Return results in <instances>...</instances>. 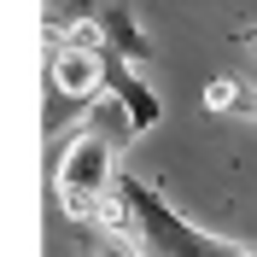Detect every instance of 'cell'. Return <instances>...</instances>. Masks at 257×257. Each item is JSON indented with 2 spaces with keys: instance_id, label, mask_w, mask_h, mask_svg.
I'll return each mask as SVG.
<instances>
[{
  "instance_id": "obj_1",
  "label": "cell",
  "mask_w": 257,
  "mask_h": 257,
  "mask_svg": "<svg viewBox=\"0 0 257 257\" xmlns=\"http://www.w3.org/2000/svg\"><path fill=\"white\" fill-rule=\"evenodd\" d=\"M123 141H135V123H128V111L111 94L99 99L94 117L64 141L59 170H53V193H59V210L76 228L111 210V199H117V146Z\"/></svg>"
},
{
  "instance_id": "obj_2",
  "label": "cell",
  "mask_w": 257,
  "mask_h": 257,
  "mask_svg": "<svg viewBox=\"0 0 257 257\" xmlns=\"http://www.w3.org/2000/svg\"><path fill=\"white\" fill-rule=\"evenodd\" d=\"M111 216L141 240L146 257H257L251 245H234L222 234H205L193 228L158 187H146L141 176H117V199H111Z\"/></svg>"
},
{
  "instance_id": "obj_3",
  "label": "cell",
  "mask_w": 257,
  "mask_h": 257,
  "mask_svg": "<svg viewBox=\"0 0 257 257\" xmlns=\"http://www.w3.org/2000/svg\"><path fill=\"white\" fill-rule=\"evenodd\" d=\"M99 64H105V94L117 99L128 111V123H135V135H146V128H158V117H164V105H158V94L141 82V64H128L123 53H111L105 41H99Z\"/></svg>"
},
{
  "instance_id": "obj_4",
  "label": "cell",
  "mask_w": 257,
  "mask_h": 257,
  "mask_svg": "<svg viewBox=\"0 0 257 257\" xmlns=\"http://www.w3.org/2000/svg\"><path fill=\"white\" fill-rule=\"evenodd\" d=\"M99 41H105L111 53H123L128 64H146V59H152V41L141 35V24H135V12H128L123 0L99 12Z\"/></svg>"
},
{
  "instance_id": "obj_5",
  "label": "cell",
  "mask_w": 257,
  "mask_h": 257,
  "mask_svg": "<svg viewBox=\"0 0 257 257\" xmlns=\"http://www.w3.org/2000/svg\"><path fill=\"white\" fill-rule=\"evenodd\" d=\"M82 251H88V257H146L141 240L117 222L111 210H105V216H94V222H82Z\"/></svg>"
},
{
  "instance_id": "obj_6",
  "label": "cell",
  "mask_w": 257,
  "mask_h": 257,
  "mask_svg": "<svg viewBox=\"0 0 257 257\" xmlns=\"http://www.w3.org/2000/svg\"><path fill=\"white\" fill-rule=\"evenodd\" d=\"M205 105L216 117H251L257 123V82H240V76H216L205 88Z\"/></svg>"
},
{
  "instance_id": "obj_7",
  "label": "cell",
  "mask_w": 257,
  "mask_h": 257,
  "mask_svg": "<svg viewBox=\"0 0 257 257\" xmlns=\"http://www.w3.org/2000/svg\"><path fill=\"white\" fill-rule=\"evenodd\" d=\"M88 18H94V6H88V0H47V30H53V41H59V35H70L76 24H88Z\"/></svg>"
}]
</instances>
